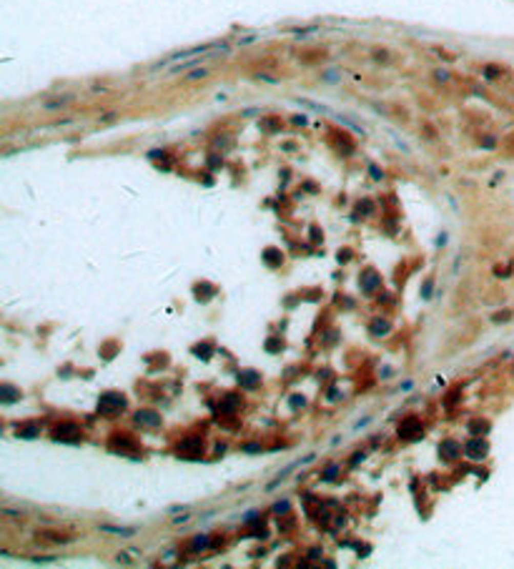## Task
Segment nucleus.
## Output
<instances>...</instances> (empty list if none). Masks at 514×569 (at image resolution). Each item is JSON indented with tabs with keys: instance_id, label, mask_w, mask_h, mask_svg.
<instances>
[{
	"instance_id": "nucleus-22",
	"label": "nucleus",
	"mask_w": 514,
	"mask_h": 569,
	"mask_svg": "<svg viewBox=\"0 0 514 569\" xmlns=\"http://www.w3.org/2000/svg\"><path fill=\"white\" fill-rule=\"evenodd\" d=\"M243 451H261V447H258V444H246Z\"/></svg>"
},
{
	"instance_id": "nucleus-20",
	"label": "nucleus",
	"mask_w": 514,
	"mask_h": 569,
	"mask_svg": "<svg viewBox=\"0 0 514 569\" xmlns=\"http://www.w3.org/2000/svg\"><path fill=\"white\" fill-rule=\"evenodd\" d=\"M359 461H364V454H354V456H351V467H356Z\"/></svg>"
},
{
	"instance_id": "nucleus-11",
	"label": "nucleus",
	"mask_w": 514,
	"mask_h": 569,
	"mask_svg": "<svg viewBox=\"0 0 514 569\" xmlns=\"http://www.w3.org/2000/svg\"><path fill=\"white\" fill-rule=\"evenodd\" d=\"M379 284H381V281H379V276H376L374 271H369V273L361 279V288H364V291H374Z\"/></svg>"
},
{
	"instance_id": "nucleus-5",
	"label": "nucleus",
	"mask_w": 514,
	"mask_h": 569,
	"mask_svg": "<svg viewBox=\"0 0 514 569\" xmlns=\"http://www.w3.org/2000/svg\"><path fill=\"white\" fill-rule=\"evenodd\" d=\"M136 424L146 429H158L161 427V416L156 411H148V409H140L136 411Z\"/></svg>"
},
{
	"instance_id": "nucleus-9",
	"label": "nucleus",
	"mask_w": 514,
	"mask_h": 569,
	"mask_svg": "<svg viewBox=\"0 0 514 569\" xmlns=\"http://www.w3.org/2000/svg\"><path fill=\"white\" fill-rule=\"evenodd\" d=\"M201 447H203V444H201V439H193V441H183V444H181V451H183V454H188L191 459H196V456L201 454Z\"/></svg>"
},
{
	"instance_id": "nucleus-14",
	"label": "nucleus",
	"mask_w": 514,
	"mask_h": 569,
	"mask_svg": "<svg viewBox=\"0 0 514 569\" xmlns=\"http://www.w3.org/2000/svg\"><path fill=\"white\" fill-rule=\"evenodd\" d=\"M111 449H113V451H123V454H128V451H133V444L128 441V436H123V441H113V444H111Z\"/></svg>"
},
{
	"instance_id": "nucleus-18",
	"label": "nucleus",
	"mask_w": 514,
	"mask_h": 569,
	"mask_svg": "<svg viewBox=\"0 0 514 569\" xmlns=\"http://www.w3.org/2000/svg\"><path fill=\"white\" fill-rule=\"evenodd\" d=\"M291 399H294V402H291V406H294V409H296V406H304V396H291Z\"/></svg>"
},
{
	"instance_id": "nucleus-12",
	"label": "nucleus",
	"mask_w": 514,
	"mask_h": 569,
	"mask_svg": "<svg viewBox=\"0 0 514 569\" xmlns=\"http://www.w3.org/2000/svg\"><path fill=\"white\" fill-rule=\"evenodd\" d=\"M40 434V429L35 427V424H30V427H20L18 429V439H35Z\"/></svg>"
},
{
	"instance_id": "nucleus-16",
	"label": "nucleus",
	"mask_w": 514,
	"mask_h": 569,
	"mask_svg": "<svg viewBox=\"0 0 514 569\" xmlns=\"http://www.w3.org/2000/svg\"><path fill=\"white\" fill-rule=\"evenodd\" d=\"M336 474H339V467H336V464H331V467H326V472H324V479H326V481H334V479H336Z\"/></svg>"
},
{
	"instance_id": "nucleus-25",
	"label": "nucleus",
	"mask_w": 514,
	"mask_h": 569,
	"mask_svg": "<svg viewBox=\"0 0 514 569\" xmlns=\"http://www.w3.org/2000/svg\"><path fill=\"white\" fill-rule=\"evenodd\" d=\"M429 293H431V281H426V286H424V296L429 299Z\"/></svg>"
},
{
	"instance_id": "nucleus-21",
	"label": "nucleus",
	"mask_w": 514,
	"mask_h": 569,
	"mask_svg": "<svg viewBox=\"0 0 514 569\" xmlns=\"http://www.w3.org/2000/svg\"><path fill=\"white\" fill-rule=\"evenodd\" d=\"M206 73H209V71H196V73H191V75H188V78H191V80H196V78H203V75H206Z\"/></svg>"
},
{
	"instance_id": "nucleus-3",
	"label": "nucleus",
	"mask_w": 514,
	"mask_h": 569,
	"mask_svg": "<svg viewBox=\"0 0 514 569\" xmlns=\"http://www.w3.org/2000/svg\"><path fill=\"white\" fill-rule=\"evenodd\" d=\"M487 451H489V444H487L484 439H471V441H467V447H464V454H467L471 461H482V459L487 456Z\"/></svg>"
},
{
	"instance_id": "nucleus-10",
	"label": "nucleus",
	"mask_w": 514,
	"mask_h": 569,
	"mask_svg": "<svg viewBox=\"0 0 514 569\" xmlns=\"http://www.w3.org/2000/svg\"><path fill=\"white\" fill-rule=\"evenodd\" d=\"M103 532H111V534H118V537H133L136 529H128V526H108V524H100Z\"/></svg>"
},
{
	"instance_id": "nucleus-8",
	"label": "nucleus",
	"mask_w": 514,
	"mask_h": 569,
	"mask_svg": "<svg viewBox=\"0 0 514 569\" xmlns=\"http://www.w3.org/2000/svg\"><path fill=\"white\" fill-rule=\"evenodd\" d=\"M258 381H261V379H258V374H256V371H251V369L238 374V384H241L243 389H256Z\"/></svg>"
},
{
	"instance_id": "nucleus-6",
	"label": "nucleus",
	"mask_w": 514,
	"mask_h": 569,
	"mask_svg": "<svg viewBox=\"0 0 514 569\" xmlns=\"http://www.w3.org/2000/svg\"><path fill=\"white\" fill-rule=\"evenodd\" d=\"M459 451H462V447H459L454 439H446V441H442V447H439V454H442V459H446V461L457 459Z\"/></svg>"
},
{
	"instance_id": "nucleus-17",
	"label": "nucleus",
	"mask_w": 514,
	"mask_h": 569,
	"mask_svg": "<svg viewBox=\"0 0 514 569\" xmlns=\"http://www.w3.org/2000/svg\"><path fill=\"white\" fill-rule=\"evenodd\" d=\"M484 75H487V78H494V75H499V68H494V66H489V68H487V71H484Z\"/></svg>"
},
{
	"instance_id": "nucleus-2",
	"label": "nucleus",
	"mask_w": 514,
	"mask_h": 569,
	"mask_svg": "<svg viewBox=\"0 0 514 569\" xmlns=\"http://www.w3.org/2000/svg\"><path fill=\"white\" fill-rule=\"evenodd\" d=\"M53 439H55V441H63V444H78L80 431H78L75 424H60V427L53 431Z\"/></svg>"
},
{
	"instance_id": "nucleus-7",
	"label": "nucleus",
	"mask_w": 514,
	"mask_h": 569,
	"mask_svg": "<svg viewBox=\"0 0 514 569\" xmlns=\"http://www.w3.org/2000/svg\"><path fill=\"white\" fill-rule=\"evenodd\" d=\"M20 399V389H15V386H10V384H3L0 386V402L3 404H13Z\"/></svg>"
},
{
	"instance_id": "nucleus-1",
	"label": "nucleus",
	"mask_w": 514,
	"mask_h": 569,
	"mask_svg": "<svg viewBox=\"0 0 514 569\" xmlns=\"http://www.w3.org/2000/svg\"><path fill=\"white\" fill-rule=\"evenodd\" d=\"M126 409V396L118 394V391H108L98 399V414L103 416H113V414H120Z\"/></svg>"
},
{
	"instance_id": "nucleus-26",
	"label": "nucleus",
	"mask_w": 514,
	"mask_h": 569,
	"mask_svg": "<svg viewBox=\"0 0 514 569\" xmlns=\"http://www.w3.org/2000/svg\"><path fill=\"white\" fill-rule=\"evenodd\" d=\"M294 123H299V125H306V118H304V116H296V118H294Z\"/></svg>"
},
{
	"instance_id": "nucleus-15",
	"label": "nucleus",
	"mask_w": 514,
	"mask_h": 569,
	"mask_svg": "<svg viewBox=\"0 0 514 569\" xmlns=\"http://www.w3.org/2000/svg\"><path fill=\"white\" fill-rule=\"evenodd\" d=\"M209 537H196L193 544H191V552H203V549H209Z\"/></svg>"
},
{
	"instance_id": "nucleus-23",
	"label": "nucleus",
	"mask_w": 514,
	"mask_h": 569,
	"mask_svg": "<svg viewBox=\"0 0 514 569\" xmlns=\"http://www.w3.org/2000/svg\"><path fill=\"white\" fill-rule=\"evenodd\" d=\"M309 557H311V559H316V557H321V549H311V552H309Z\"/></svg>"
},
{
	"instance_id": "nucleus-4",
	"label": "nucleus",
	"mask_w": 514,
	"mask_h": 569,
	"mask_svg": "<svg viewBox=\"0 0 514 569\" xmlns=\"http://www.w3.org/2000/svg\"><path fill=\"white\" fill-rule=\"evenodd\" d=\"M421 434H424V429H421V422H417V419L404 422L401 429H399V436L406 439V441H417V439H421Z\"/></svg>"
},
{
	"instance_id": "nucleus-19",
	"label": "nucleus",
	"mask_w": 514,
	"mask_h": 569,
	"mask_svg": "<svg viewBox=\"0 0 514 569\" xmlns=\"http://www.w3.org/2000/svg\"><path fill=\"white\" fill-rule=\"evenodd\" d=\"M289 509V501H279L276 507H274V512H286Z\"/></svg>"
},
{
	"instance_id": "nucleus-13",
	"label": "nucleus",
	"mask_w": 514,
	"mask_h": 569,
	"mask_svg": "<svg viewBox=\"0 0 514 569\" xmlns=\"http://www.w3.org/2000/svg\"><path fill=\"white\" fill-rule=\"evenodd\" d=\"M389 331H392V324H389V321L376 319L374 324H372V333H374V336H381V333H389Z\"/></svg>"
},
{
	"instance_id": "nucleus-24",
	"label": "nucleus",
	"mask_w": 514,
	"mask_h": 569,
	"mask_svg": "<svg viewBox=\"0 0 514 569\" xmlns=\"http://www.w3.org/2000/svg\"><path fill=\"white\" fill-rule=\"evenodd\" d=\"M369 171H372V176H374V178H381V171H379V168H376V166H372V168H369Z\"/></svg>"
}]
</instances>
